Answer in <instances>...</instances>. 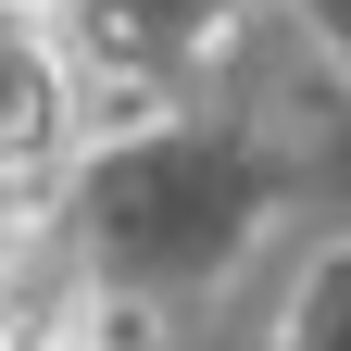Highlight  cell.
Masks as SVG:
<instances>
[{
    "mask_svg": "<svg viewBox=\"0 0 351 351\" xmlns=\"http://www.w3.org/2000/svg\"><path fill=\"white\" fill-rule=\"evenodd\" d=\"M63 151V51L25 0H0V176Z\"/></svg>",
    "mask_w": 351,
    "mask_h": 351,
    "instance_id": "cell-1",
    "label": "cell"
},
{
    "mask_svg": "<svg viewBox=\"0 0 351 351\" xmlns=\"http://www.w3.org/2000/svg\"><path fill=\"white\" fill-rule=\"evenodd\" d=\"M63 314H75V263L51 239H25L13 263H0V339L13 351H63Z\"/></svg>",
    "mask_w": 351,
    "mask_h": 351,
    "instance_id": "cell-2",
    "label": "cell"
},
{
    "mask_svg": "<svg viewBox=\"0 0 351 351\" xmlns=\"http://www.w3.org/2000/svg\"><path fill=\"white\" fill-rule=\"evenodd\" d=\"M63 351H88V339H63Z\"/></svg>",
    "mask_w": 351,
    "mask_h": 351,
    "instance_id": "cell-3",
    "label": "cell"
}]
</instances>
